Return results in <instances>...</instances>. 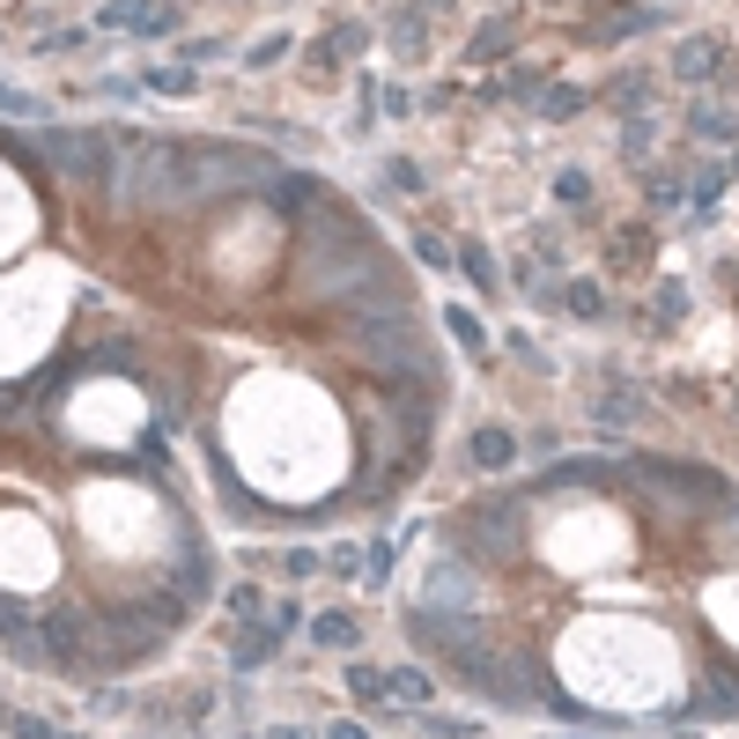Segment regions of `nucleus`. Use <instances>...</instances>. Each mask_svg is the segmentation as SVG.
<instances>
[{
	"instance_id": "obj_6",
	"label": "nucleus",
	"mask_w": 739,
	"mask_h": 739,
	"mask_svg": "<svg viewBox=\"0 0 739 739\" xmlns=\"http://www.w3.org/2000/svg\"><path fill=\"white\" fill-rule=\"evenodd\" d=\"M267 200L281 215H303V207L319 200V185H311V178H267Z\"/></svg>"
},
{
	"instance_id": "obj_17",
	"label": "nucleus",
	"mask_w": 739,
	"mask_h": 739,
	"mask_svg": "<svg viewBox=\"0 0 739 739\" xmlns=\"http://www.w3.org/2000/svg\"><path fill=\"white\" fill-rule=\"evenodd\" d=\"M385 178H393L399 193H421V171H415V163H393V171H385Z\"/></svg>"
},
{
	"instance_id": "obj_15",
	"label": "nucleus",
	"mask_w": 739,
	"mask_h": 739,
	"mask_svg": "<svg viewBox=\"0 0 739 739\" xmlns=\"http://www.w3.org/2000/svg\"><path fill=\"white\" fill-rule=\"evenodd\" d=\"M503 38H511V23H489V30H481V45H473V60H495V52H503Z\"/></svg>"
},
{
	"instance_id": "obj_16",
	"label": "nucleus",
	"mask_w": 739,
	"mask_h": 739,
	"mask_svg": "<svg viewBox=\"0 0 739 739\" xmlns=\"http://www.w3.org/2000/svg\"><path fill=\"white\" fill-rule=\"evenodd\" d=\"M585 193H591L585 171H563V178H555V200H585Z\"/></svg>"
},
{
	"instance_id": "obj_14",
	"label": "nucleus",
	"mask_w": 739,
	"mask_h": 739,
	"mask_svg": "<svg viewBox=\"0 0 739 739\" xmlns=\"http://www.w3.org/2000/svg\"><path fill=\"white\" fill-rule=\"evenodd\" d=\"M577 104H585V97H577V89H547V104H540V111H547V119H569Z\"/></svg>"
},
{
	"instance_id": "obj_5",
	"label": "nucleus",
	"mask_w": 739,
	"mask_h": 739,
	"mask_svg": "<svg viewBox=\"0 0 739 739\" xmlns=\"http://www.w3.org/2000/svg\"><path fill=\"white\" fill-rule=\"evenodd\" d=\"M429 673H421V665H393V673H385V703H429Z\"/></svg>"
},
{
	"instance_id": "obj_3",
	"label": "nucleus",
	"mask_w": 739,
	"mask_h": 739,
	"mask_svg": "<svg viewBox=\"0 0 739 739\" xmlns=\"http://www.w3.org/2000/svg\"><path fill=\"white\" fill-rule=\"evenodd\" d=\"M467 451H473V467H511V459H517V437H511V429H473V443H467Z\"/></svg>"
},
{
	"instance_id": "obj_4",
	"label": "nucleus",
	"mask_w": 739,
	"mask_h": 739,
	"mask_svg": "<svg viewBox=\"0 0 739 739\" xmlns=\"http://www.w3.org/2000/svg\"><path fill=\"white\" fill-rule=\"evenodd\" d=\"M673 74H681V82H703V74H717V38H688V45L673 52Z\"/></svg>"
},
{
	"instance_id": "obj_2",
	"label": "nucleus",
	"mask_w": 739,
	"mask_h": 739,
	"mask_svg": "<svg viewBox=\"0 0 739 739\" xmlns=\"http://www.w3.org/2000/svg\"><path fill=\"white\" fill-rule=\"evenodd\" d=\"M681 717H739V673L732 665H710V673H703V695H695Z\"/></svg>"
},
{
	"instance_id": "obj_1",
	"label": "nucleus",
	"mask_w": 739,
	"mask_h": 739,
	"mask_svg": "<svg viewBox=\"0 0 739 739\" xmlns=\"http://www.w3.org/2000/svg\"><path fill=\"white\" fill-rule=\"evenodd\" d=\"M347 341H355V355H370V363L407 370L415 385H437V363H429V347H421L407 303H393V311H347Z\"/></svg>"
},
{
	"instance_id": "obj_11",
	"label": "nucleus",
	"mask_w": 739,
	"mask_h": 739,
	"mask_svg": "<svg viewBox=\"0 0 739 739\" xmlns=\"http://www.w3.org/2000/svg\"><path fill=\"white\" fill-rule=\"evenodd\" d=\"M459 267H467L481 289H495V259H489V245H459Z\"/></svg>"
},
{
	"instance_id": "obj_19",
	"label": "nucleus",
	"mask_w": 739,
	"mask_h": 739,
	"mask_svg": "<svg viewBox=\"0 0 739 739\" xmlns=\"http://www.w3.org/2000/svg\"><path fill=\"white\" fill-rule=\"evenodd\" d=\"M325 739H370V732H363V725H333Z\"/></svg>"
},
{
	"instance_id": "obj_12",
	"label": "nucleus",
	"mask_w": 739,
	"mask_h": 739,
	"mask_svg": "<svg viewBox=\"0 0 739 739\" xmlns=\"http://www.w3.org/2000/svg\"><path fill=\"white\" fill-rule=\"evenodd\" d=\"M281 52H289V38H281V30H267V38H259V45H251V67H274V60H281Z\"/></svg>"
},
{
	"instance_id": "obj_10",
	"label": "nucleus",
	"mask_w": 739,
	"mask_h": 739,
	"mask_svg": "<svg viewBox=\"0 0 739 739\" xmlns=\"http://www.w3.org/2000/svg\"><path fill=\"white\" fill-rule=\"evenodd\" d=\"M289 636V629H281V621H267V629H251L245 643H237V665H267L274 658V643Z\"/></svg>"
},
{
	"instance_id": "obj_13",
	"label": "nucleus",
	"mask_w": 739,
	"mask_h": 739,
	"mask_svg": "<svg viewBox=\"0 0 739 739\" xmlns=\"http://www.w3.org/2000/svg\"><path fill=\"white\" fill-rule=\"evenodd\" d=\"M347 688H355V695H370V703H377V695H385V673H370V665H355V673H347Z\"/></svg>"
},
{
	"instance_id": "obj_9",
	"label": "nucleus",
	"mask_w": 739,
	"mask_h": 739,
	"mask_svg": "<svg viewBox=\"0 0 739 739\" xmlns=\"http://www.w3.org/2000/svg\"><path fill=\"white\" fill-rule=\"evenodd\" d=\"M443 333H451V341L467 347V355H481V347H489V333H481V319H473V311H459V303L443 311Z\"/></svg>"
},
{
	"instance_id": "obj_18",
	"label": "nucleus",
	"mask_w": 739,
	"mask_h": 739,
	"mask_svg": "<svg viewBox=\"0 0 739 739\" xmlns=\"http://www.w3.org/2000/svg\"><path fill=\"white\" fill-rule=\"evenodd\" d=\"M15 739H60L52 725H38V717H15Z\"/></svg>"
},
{
	"instance_id": "obj_8",
	"label": "nucleus",
	"mask_w": 739,
	"mask_h": 739,
	"mask_svg": "<svg viewBox=\"0 0 739 739\" xmlns=\"http://www.w3.org/2000/svg\"><path fill=\"white\" fill-rule=\"evenodd\" d=\"M429 577H437V585H429V599H421V607H451V599L467 607V591H473L467 569H451V563H443V569H429Z\"/></svg>"
},
{
	"instance_id": "obj_20",
	"label": "nucleus",
	"mask_w": 739,
	"mask_h": 739,
	"mask_svg": "<svg viewBox=\"0 0 739 739\" xmlns=\"http://www.w3.org/2000/svg\"><path fill=\"white\" fill-rule=\"evenodd\" d=\"M274 739H311V732H296V725H289V732H274Z\"/></svg>"
},
{
	"instance_id": "obj_7",
	"label": "nucleus",
	"mask_w": 739,
	"mask_h": 739,
	"mask_svg": "<svg viewBox=\"0 0 739 739\" xmlns=\"http://www.w3.org/2000/svg\"><path fill=\"white\" fill-rule=\"evenodd\" d=\"M311 643L347 651V643H363V629H355V614H319V621H311Z\"/></svg>"
}]
</instances>
